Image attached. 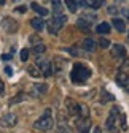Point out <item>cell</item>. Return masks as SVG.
Here are the masks:
<instances>
[{"mask_svg": "<svg viewBox=\"0 0 129 133\" xmlns=\"http://www.w3.org/2000/svg\"><path fill=\"white\" fill-rule=\"evenodd\" d=\"M89 76H91V70L88 68V66H85L83 63H75L73 65V71L70 75V78H72L73 82L81 84V82H85Z\"/></svg>", "mask_w": 129, "mask_h": 133, "instance_id": "cell-1", "label": "cell"}, {"mask_svg": "<svg viewBox=\"0 0 129 133\" xmlns=\"http://www.w3.org/2000/svg\"><path fill=\"white\" fill-rule=\"evenodd\" d=\"M53 124H54V121H53V116H51V109L48 108L43 112L42 117L34 124V127L38 128V130H50V128H53Z\"/></svg>", "mask_w": 129, "mask_h": 133, "instance_id": "cell-2", "label": "cell"}, {"mask_svg": "<svg viewBox=\"0 0 129 133\" xmlns=\"http://www.w3.org/2000/svg\"><path fill=\"white\" fill-rule=\"evenodd\" d=\"M120 114H121V111H120L118 106L112 108L110 116H108V119H107V128H108L112 133H116V131H118L116 124H120Z\"/></svg>", "mask_w": 129, "mask_h": 133, "instance_id": "cell-3", "label": "cell"}, {"mask_svg": "<svg viewBox=\"0 0 129 133\" xmlns=\"http://www.w3.org/2000/svg\"><path fill=\"white\" fill-rule=\"evenodd\" d=\"M67 21V18L64 14H56L54 16V19L51 21V25H48V30H50L51 33H56L62 25H64V22Z\"/></svg>", "mask_w": 129, "mask_h": 133, "instance_id": "cell-4", "label": "cell"}, {"mask_svg": "<svg viewBox=\"0 0 129 133\" xmlns=\"http://www.w3.org/2000/svg\"><path fill=\"white\" fill-rule=\"evenodd\" d=\"M16 124H18V116L13 114V112L5 114L3 117L0 119V125H3V127H7V128H11V127H14Z\"/></svg>", "mask_w": 129, "mask_h": 133, "instance_id": "cell-5", "label": "cell"}, {"mask_svg": "<svg viewBox=\"0 0 129 133\" xmlns=\"http://www.w3.org/2000/svg\"><path fill=\"white\" fill-rule=\"evenodd\" d=\"M2 27H3L5 32L13 33V32L18 30V22H16L14 19H11V18H3L2 19Z\"/></svg>", "mask_w": 129, "mask_h": 133, "instance_id": "cell-6", "label": "cell"}, {"mask_svg": "<svg viewBox=\"0 0 129 133\" xmlns=\"http://www.w3.org/2000/svg\"><path fill=\"white\" fill-rule=\"evenodd\" d=\"M37 65L40 66V70L43 71L45 76H51L53 75V68H51L50 62H48L46 59H37Z\"/></svg>", "mask_w": 129, "mask_h": 133, "instance_id": "cell-7", "label": "cell"}, {"mask_svg": "<svg viewBox=\"0 0 129 133\" xmlns=\"http://www.w3.org/2000/svg\"><path fill=\"white\" fill-rule=\"evenodd\" d=\"M66 108H67V112L70 116H77L80 112V105L75 102V100H72V98H67L66 100Z\"/></svg>", "mask_w": 129, "mask_h": 133, "instance_id": "cell-8", "label": "cell"}, {"mask_svg": "<svg viewBox=\"0 0 129 133\" xmlns=\"http://www.w3.org/2000/svg\"><path fill=\"white\" fill-rule=\"evenodd\" d=\"M112 56L116 57V59H123L126 56V49L123 44H113V48H112Z\"/></svg>", "mask_w": 129, "mask_h": 133, "instance_id": "cell-9", "label": "cell"}, {"mask_svg": "<svg viewBox=\"0 0 129 133\" xmlns=\"http://www.w3.org/2000/svg\"><path fill=\"white\" fill-rule=\"evenodd\" d=\"M77 128H78L80 133H88L89 128H91V122H89V119H80V121L77 122Z\"/></svg>", "mask_w": 129, "mask_h": 133, "instance_id": "cell-10", "label": "cell"}, {"mask_svg": "<svg viewBox=\"0 0 129 133\" xmlns=\"http://www.w3.org/2000/svg\"><path fill=\"white\" fill-rule=\"evenodd\" d=\"M81 48L85 49V51H94V49H96V41L94 40H91V38H86L83 43H81Z\"/></svg>", "mask_w": 129, "mask_h": 133, "instance_id": "cell-11", "label": "cell"}, {"mask_svg": "<svg viewBox=\"0 0 129 133\" xmlns=\"http://www.w3.org/2000/svg\"><path fill=\"white\" fill-rule=\"evenodd\" d=\"M30 25L35 30H43L45 29V21L40 19V18H34V19H30Z\"/></svg>", "mask_w": 129, "mask_h": 133, "instance_id": "cell-12", "label": "cell"}, {"mask_svg": "<svg viewBox=\"0 0 129 133\" xmlns=\"http://www.w3.org/2000/svg\"><path fill=\"white\" fill-rule=\"evenodd\" d=\"M112 22H113V27H115L118 32H124V30H126V24H124V21H123V19H118V18H115V19L112 21Z\"/></svg>", "mask_w": 129, "mask_h": 133, "instance_id": "cell-13", "label": "cell"}, {"mask_svg": "<svg viewBox=\"0 0 129 133\" xmlns=\"http://www.w3.org/2000/svg\"><path fill=\"white\" fill-rule=\"evenodd\" d=\"M96 30H97V33H108L110 32V24H107V22H102V24H99L97 27H96Z\"/></svg>", "mask_w": 129, "mask_h": 133, "instance_id": "cell-14", "label": "cell"}, {"mask_svg": "<svg viewBox=\"0 0 129 133\" xmlns=\"http://www.w3.org/2000/svg\"><path fill=\"white\" fill-rule=\"evenodd\" d=\"M127 81H129V78H127V75H126L124 71H121V73H120V75L116 76V82H118V84H120L121 87H123V86L126 84Z\"/></svg>", "mask_w": 129, "mask_h": 133, "instance_id": "cell-15", "label": "cell"}, {"mask_svg": "<svg viewBox=\"0 0 129 133\" xmlns=\"http://www.w3.org/2000/svg\"><path fill=\"white\" fill-rule=\"evenodd\" d=\"M29 98V95L27 94H19V95H16L11 102H10V105H14V103H21V102H24V100H27Z\"/></svg>", "mask_w": 129, "mask_h": 133, "instance_id": "cell-16", "label": "cell"}, {"mask_svg": "<svg viewBox=\"0 0 129 133\" xmlns=\"http://www.w3.org/2000/svg\"><path fill=\"white\" fill-rule=\"evenodd\" d=\"M32 10L37 11V13L42 14V16H46V14H48V10L43 8V6H40V5H37V3H32Z\"/></svg>", "mask_w": 129, "mask_h": 133, "instance_id": "cell-17", "label": "cell"}, {"mask_svg": "<svg viewBox=\"0 0 129 133\" xmlns=\"http://www.w3.org/2000/svg\"><path fill=\"white\" fill-rule=\"evenodd\" d=\"M32 51H34L35 54H42L46 51V46L43 43H38V44H34V48H32Z\"/></svg>", "mask_w": 129, "mask_h": 133, "instance_id": "cell-18", "label": "cell"}, {"mask_svg": "<svg viewBox=\"0 0 129 133\" xmlns=\"http://www.w3.org/2000/svg\"><path fill=\"white\" fill-rule=\"evenodd\" d=\"M66 6L69 8V11H70V13H75V11H77V8H78L75 0H66Z\"/></svg>", "mask_w": 129, "mask_h": 133, "instance_id": "cell-19", "label": "cell"}, {"mask_svg": "<svg viewBox=\"0 0 129 133\" xmlns=\"http://www.w3.org/2000/svg\"><path fill=\"white\" fill-rule=\"evenodd\" d=\"M80 116H81V119H88V116H89V111H88V106L86 105H80Z\"/></svg>", "mask_w": 129, "mask_h": 133, "instance_id": "cell-20", "label": "cell"}, {"mask_svg": "<svg viewBox=\"0 0 129 133\" xmlns=\"http://www.w3.org/2000/svg\"><path fill=\"white\" fill-rule=\"evenodd\" d=\"M53 5H54V16H56V14H61V10H62L61 0H53Z\"/></svg>", "mask_w": 129, "mask_h": 133, "instance_id": "cell-21", "label": "cell"}, {"mask_svg": "<svg viewBox=\"0 0 129 133\" xmlns=\"http://www.w3.org/2000/svg\"><path fill=\"white\" fill-rule=\"evenodd\" d=\"M27 71H29V73H30L32 76H34V78H38V76H40V73H38V70L35 68V66H34V65H30V66H29V68H27Z\"/></svg>", "mask_w": 129, "mask_h": 133, "instance_id": "cell-22", "label": "cell"}, {"mask_svg": "<svg viewBox=\"0 0 129 133\" xmlns=\"http://www.w3.org/2000/svg\"><path fill=\"white\" fill-rule=\"evenodd\" d=\"M35 89H37L38 94H45L48 90V86L46 84H35Z\"/></svg>", "mask_w": 129, "mask_h": 133, "instance_id": "cell-23", "label": "cell"}, {"mask_svg": "<svg viewBox=\"0 0 129 133\" xmlns=\"http://www.w3.org/2000/svg\"><path fill=\"white\" fill-rule=\"evenodd\" d=\"M120 125H121V128H123V130H126V128H127V124H126V116H124L123 112L120 114Z\"/></svg>", "mask_w": 129, "mask_h": 133, "instance_id": "cell-24", "label": "cell"}, {"mask_svg": "<svg viewBox=\"0 0 129 133\" xmlns=\"http://www.w3.org/2000/svg\"><path fill=\"white\" fill-rule=\"evenodd\" d=\"M102 95H104V98H102V102L105 103V102H110V100H113V95H112V94H107L105 90L102 92Z\"/></svg>", "mask_w": 129, "mask_h": 133, "instance_id": "cell-25", "label": "cell"}, {"mask_svg": "<svg viewBox=\"0 0 129 133\" xmlns=\"http://www.w3.org/2000/svg\"><path fill=\"white\" fill-rule=\"evenodd\" d=\"M77 24H78V27H83V29H88V27H89V22H86V21H85V19H81V18L78 19V22H77Z\"/></svg>", "mask_w": 129, "mask_h": 133, "instance_id": "cell-26", "label": "cell"}, {"mask_svg": "<svg viewBox=\"0 0 129 133\" xmlns=\"http://www.w3.org/2000/svg\"><path fill=\"white\" fill-rule=\"evenodd\" d=\"M99 44H101V48H108L110 46V41L107 38H101L99 40Z\"/></svg>", "mask_w": 129, "mask_h": 133, "instance_id": "cell-27", "label": "cell"}, {"mask_svg": "<svg viewBox=\"0 0 129 133\" xmlns=\"http://www.w3.org/2000/svg\"><path fill=\"white\" fill-rule=\"evenodd\" d=\"M29 59V49H22V51H21V60H27Z\"/></svg>", "mask_w": 129, "mask_h": 133, "instance_id": "cell-28", "label": "cell"}, {"mask_svg": "<svg viewBox=\"0 0 129 133\" xmlns=\"http://www.w3.org/2000/svg\"><path fill=\"white\" fill-rule=\"evenodd\" d=\"M57 133H70V130H69L67 127H64V125H61V127L57 128Z\"/></svg>", "mask_w": 129, "mask_h": 133, "instance_id": "cell-29", "label": "cell"}, {"mask_svg": "<svg viewBox=\"0 0 129 133\" xmlns=\"http://www.w3.org/2000/svg\"><path fill=\"white\" fill-rule=\"evenodd\" d=\"M102 5V0H94L92 2V8H99Z\"/></svg>", "mask_w": 129, "mask_h": 133, "instance_id": "cell-30", "label": "cell"}, {"mask_svg": "<svg viewBox=\"0 0 129 133\" xmlns=\"http://www.w3.org/2000/svg\"><path fill=\"white\" fill-rule=\"evenodd\" d=\"M5 73H7V76H13V68H11V66H7Z\"/></svg>", "mask_w": 129, "mask_h": 133, "instance_id": "cell-31", "label": "cell"}, {"mask_svg": "<svg viewBox=\"0 0 129 133\" xmlns=\"http://www.w3.org/2000/svg\"><path fill=\"white\" fill-rule=\"evenodd\" d=\"M29 41H30V43H37V44L40 43V40H38V37H30V38H29Z\"/></svg>", "mask_w": 129, "mask_h": 133, "instance_id": "cell-32", "label": "cell"}, {"mask_svg": "<svg viewBox=\"0 0 129 133\" xmlns=\"http://www.w3.org/2000/svg\"><path fill=\"white\" fill-rule=\"evenodd\" d=\"M26 10H27V6H24V5H21V6L16 8V11H19V13H26Z\"/></svg>", "mask_w": 129, "mask_h": 133, "instance_id": "cell-33", "label": "cell"}, {"mask_svg": "<svg viewBox=\"0 0 129 133\" xmlns=\"http://www.w3.org/2000/svg\"><path fill=\"white\" fill-rule=\"evenodd\" d=\"M5 94V87H3V82H2V79H0V95H3Z\"/></svg>", "mask_w": 129, "mask_h": 133, "instance_id": "cell-34", "label": "cell"}, {"mask_svg": "<svg viewBox=\"0 0 129 133\" xmlns=\"http://www.w3.org/2000/svg\"><path fill=\"white\" fill-rule=\"evenodd\" d=\"M116 11H118V10H116V6H110V8H108V13H110V14H115Z\"/></svg>", "mask_w": 129, "mask_h": 133, "instance_id": "cell-35", "label": "cell"}, {"mask_svg": "<svg viewBox=\"0 0 129 133\" xmlns=\"http://www.w3.org/2000/svg\"><path fill=\"white\" fill-rule=\"evenodd\" d=\"M2 59H3L5 62H7V60H11V56H10V54H3V56H2Z\"/></svg>", "mask_w": 129, "mask_h": 133, "instance_id": "cell-36", "label": "cell"}, {"mask_svg": "<svg viewBox=\"0 0 129 133\" xmlns=\"http://www.w3.org/2000/svg\"><path fill=\"white\" fill-rule=\"evenodd\" d=\"M94 133H102V130H101L99 127H96V128H94Z\"/></svg>", "mask_w": 129, "mask_h": 133, "instance_id": "cell-37", "label": "cell"}, {"mask_svg": "<svg viewBox=\"0 0 129 133\" xmlns=\"http://www.w3.org/2000/svg\"><path fill=\"white\" fill-rule=\"evenodd\" d=\"M123 87H124V89H126V90H127V92H129V81H127V82H126V84H124V86H123Z\"/></svg>", "mask_w": 129, "mask_h": 133, "instance_id": "cell-38", "label": "cell"}, {"mask_svg": "<svg viewBox=\"0 0 129 133\" xmlns=\"http://www.w3.org/2000/svg\"><path fill=\"white\" fill-rule=\"evenodd\" d=\"M5 3V0H0V5H3Z\"/></svg>", "mask_w": 129, "mask_h": 133, "instance_id": "cell-39", "label": "cell"}]
</instances>
